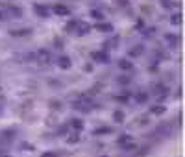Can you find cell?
Masks as SVG:
<instances>
[{
    "label": "cell",
    "mask_w": 185,
    "mask_h": 157,
    "mask_svg": "<svg viewBox=\"0 0 185 157\" xmlns=\"http://www.w3.org/2000/svg\"><path fill=\"white\" fill-rule=\"evenodd\" d=\"M93 57H95L96 61H104V63H107V61H109L107 54H104V52H95V54H93Z\"/></svg>",
    "instance_id": "1"
},
{
    "label": "cell",
    "mask_w": 185,
    "mask_h": 157,
    "mask_svg": "<svg viewBox=\"0 0 185 157\" xmlns=\"http://www.w3.org/2000/svg\"><path fill=\"white\" fill-rule=\"evenodd\" d=\"M33 9H35V13H37L39 17H48V9H46V7H43V6H39V4H37Z\"/></svg>",
    "instance_id": "2"
},
{
    "label": "cell",
    "mask_w": 185,
    "mask_h": 157,
    "mask_svg": "<svg viewBox=\"0 0 185 157\" xmlns=\"http://www.w3.org/2000/svg\"><path fill=\"white\" fill-rule=\"evenodd\" d=\"M54 11H56L57 15H70L69 7H65V6H56V7H54Z\"/></svg>",
    "instance_id": "3"
},
{
    "label": "cell",
    "mask_w": 185,
    "mask_h": 157,
    "mask_svg": "<svg viewBox=\"0 0 185 157\" xmlns=\"http://www.w3.org/2000/svg\"><path fill=\"white\" fill-rule=\"evenodd\" d=\"M57 65H59L61 68H69V67H70V61H69V57H59Z\"/></svg>",
    "instance_id": "4"
},
{
    "label": "cell",
    "mask_w": 185,
    "mask_h": 157,
    "mask_svg": "<svg viewBox=\"0 0 185 157\" xmlns=\"http://www.w3.org/2000/svg\"><path fill=\"white\" fill-rule=\"evenodd\" d=\"M96 28H98L100 31H111V30H113V26H111V24H98Z\"/></svg>",
    "instance_id": "5"
},
{
    "label": "cell",
    "mask_w": 185,
    "mask_h": 157,
    "mask_svg": "<svg viewBox=\"0 0 185 157\" xmlns=\"http://www.w3.org/2000/svg\"><path fill=\"white\" fill-rule=\"evenodd\" d=\"M119 67H120V68H132V63H130V61H120Z\"/></svg>",
    "instance_id": "6"
},
{
    "label": "cell",
    "mask_w": 185,
    "mask_h": 157,
    "mask_svg": "<svg viewBox=\"0 0 185 157\" xmlns=\"http://www.w3.org/2000/svg\"><path fill=\"white\" fill-rule=\"evenodd\" d=\"M115 120H117V122H122V120H124V115H122L120 111H117V113H115Z\"/></svg>",
    "instance_id": "7"
},
{
    "label": "cell",
    "mask_w": 185,
    "mask_h": 157,
    "mask_svg": "<svg viewBox=\"0 0 185 157\" xmlns=\"http://www.w3.org/2000/svg\"><path fill=\"white\" fill-rule=\"evenodd\" d=\"M152 113H156V115H161V113H165V107H154V109H152Z\"/></svg>",
    "instance_id": "8"
},
{
    "label": "cell",
    "mask_w": 185,
    "mask_h": 157,
    "mask_svg": "<svg viewBox=\"0 0 185 157\" xmlns=\"http://www.w3.org/2000/svg\"><path fill=\"white\" fill-rule=\"evenodd\" d=\"M72 126H74L76 130H82V126H83V124H82V120H72Z\"/></svg>",
    "instance_id": "9"
},
{
    "label": "cell",
    "mask_w": 185,
    "mask_h": 157,
    "mask_svg": "<svg viewBox=\"0 0 185 157\" xmlns=\"http://www.w3.org/2000/svg\"><path fill=\"white\" fill-rule=\"evenodd\" d=\"M102 133H109V128H104V130H96V135H102Z\"/></svg>",
    "instance_id": "10"
},
{
    "label": "cell",
    "mask_w": 185,
    "mask_h": 157,
    "mask_svg": "<svg viewBox=\"0 0 185 157\" xmlns=\"http://www.w3.org/2000/svg\"><path fill=\"white\" fill-rule=\"evenodd\" d=\"M91 15H93V17H95V19H102V13H100V11H93V13H91Z\"/></svg>",
    "instance_id": "11"
},
{
    "label": "cell",
    "mask_w": 185,
    "mask_h": 157,
    "mask_svg": "<svg viewBox=\"0 0 185 157\" xmlns=\"http://www.w3.org/2000/svg\"><path fill=\"white\" fill-rule=\"evenodd\" d=\"M43 157H59L57 154H43Z\"/></svg>",
    "instance_id": "12"
},
{
    "label": "cell",
    "mask_w": 185,
    "mask_h": 157,
    "mask_svg": "<svg viewBox=\"0 0 185 157\" xmlns=\"http://www.w3.org/2000/svg\"><path fill=\"white\" fill-rule=\"evenodd\" d=\"M76 141H78V135H74V137H70V139H69V143H76Z\"/></svg>",
    "instance_id": "13"
},
{
    "label": "cell",
    "mask_w": 185,
    "mask_h": 157,
    "mask_svg": "<svg viewBox=\"0 0 185 157\" xmlns=\"http://www.w3.org/2000/svg\"><path fill=\"white\" fill-rule=\"evenodd\" d=\"M104 157H106V155H104Z\"/></svg>",
    "instance_id": "14"
}]
</instances>
